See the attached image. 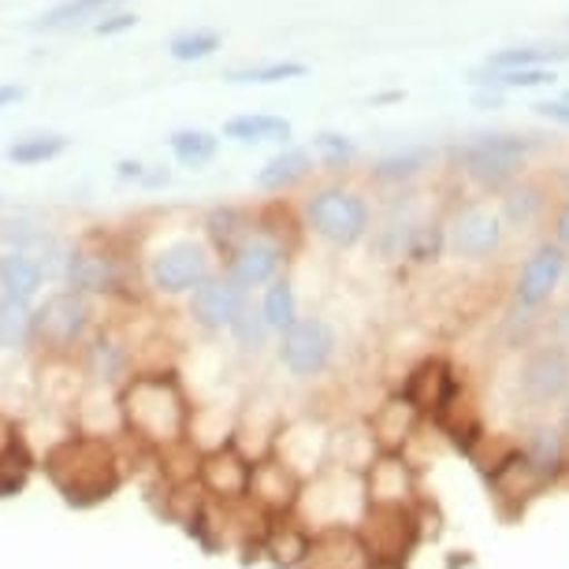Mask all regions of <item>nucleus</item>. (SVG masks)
I'll use <instances>...</instances> for the list:
<instances>
[{
	"label": "nucleus",
	"instance_id": "nucleus-1",
	"mask_svg": "<svg viewBox=\"0 0 569 569\" xmlns=\"http://www.w3.org/2000/svg\"><path fill=\"white\" fill-rule=\"evenodd\" d=\"M49 485L60 491L68 507L90 510L109 502L127 480L123 447L104 436L71 432L60 436L46 455H41Z\"/></svg>",
	"mask_w": 569,
	"mask_h": 569
},
{
	"label": "nucleus",
	"instance_id": "nucleus-2",
	"mask_svg": "<svg viewBox=\"0 0 569 569\" xmlns=\"http://www.w3.org/2000/svg\"><path fill=\"white\" fill-rule=\"evenodd\" d=\"M123 436L146 450H168L190 436V395L179 372H134L116 391Z\"/></svg>",
	"mask_w": 569,
	"mask_h": 569
},
{
	"label": "nucleus",
	"instance_id": "nucleus-3",
	"mask_svg": "<svg viewBox=\"0 0 569 569\" xmlns=\"http://www.w3.org/2000/svg\"><path fill=\"white\" fill-rule=\"evenodd\" d=\"M93 331V309L90 298L71 291H52L46 302L34 306V331L30 347H38L46 358H74L82 342Z\"/></svg>",
	"mask_w": 569,
	"mask_h": 569
},
{
	"label": "nucleus",
	"instance_id": "nucleus-4",
	"mask_svg": "<svg viewBox=\"0 0 569 569\" xmlns=\"http://www.w3.org/2000/svg\"><path fill=\"white\" fill-rule=\"evenodd\" d=\"M421 507H365L361 521L353 525V532L361 536L365 551L372 555L376 566L383 569H402L406 558L413 555V547L421 543Z\"/></svg>",
	"mask_w": 569,
	"mask_h": 569
},
{
	"label": "nucleus",
	"instance_id": "nucleus-5",
	"mask_svg": "<svg viewBox=\"0 0 569 569\" xmlns=\"http://www.w3.org/2000/svg\"><path fill=\"white\" fill-rule=\"evenodd\" d=\"M302 220L331 246H358L369 234V201L347 187H320L306 198Z\"/></svg>",
	"mask_w": 569,
	"mask_h": 569
},
{
	"label": "nucleus",
	"instance_id": "nucleus-6",
	"mask_svg": "<svg viewBox=\"0 0 569 569\" xmlns=\"http://www.w3.org/2000/svg\"><path fill=\"white\" fill-rule=\"evenodd\" d=\"M212 246L201 239H176L160 246L157 253H149L146 261V283L153 295L179 298L190 295L212 276Z\"/></svg>",
	"mask_w": 569,
	"mask_h": 569
},
{
	"label": "nucleus",
	"instance_id": "nucleus-7",
	"mask_svg": "<svg viewBox=\"0 0 569 569\" xmlns=\"http://www.w3.org/2000/svg\"><path fill=\"white\" fill-rule=\"evenodd\" d=\"M529 149V138L521 134H477L466 146H458L455 157L466 168V176L477 179L485 190H502L521 171Z\"/></svg>",
	"mask_w": 569,
	"mask_h": 569
},
{
	"label": "nucleus",
	"instance_id": "nucleus-8",
	"mask_svg": "<svg viewBox=\"0 0 569 569\" xmlns=\"http://www.w3.org/2000/svg\"><path fill=\"white\" fill-rule=\"evenodd\" d=\"M336 331L325 317H298L291 328L279 336L276 358L295 380H317L328 372L331 358H336Z\"/></svg>",
	"mask_w": 569,
	"mask_h": 569
},
{
	"label": "nucleus",
	"instance_id": "nucleus-9",
	"mask_svg": "<svg viewBox=\"0 0 569 569\" xmlns=\"http://www.w3.org/2000/svg\"><path fill=\"white\" fill-rule=\"evenodd\" d=\"M60 283L63 291L82 298H116L127 291L123 257L109 246H71Z\"/></svg>",
	"mask_w": 569,
	"mask_h": 569
},
{
	"label": "nucleus",
	"instance_id": "nucleus-10",
	"mask_svg": "<svg viewBox=\"0 0 569 569\" xmlns=\"http://www.w3.org/2000/svg\"><path fill=\"white\" fill-rule=\"evenodd\" d=\"M518 395L532 410L562 402L569 395V350L558 342H540L518 365Z\"/></svg>",
	"mask_w": 569,
	"mask_h": 569
},
{
	"label": "nucleus",
	"instance_id": "nucleus-11",
	"mask_svg": "<svg viewBox=\"0 0 569 569\" xmlns=\"http://www.w3.org/2000/svg\"><path fill=\"white\" fill-rule=\"evenodd\" d=\"M365 507H421V477L406 455L380 450L361 472Z\"/></svg>",
	"mask_w": 569,
	"mask_h": 569
},
{
	"label": "nucleus",
	"instance_id": "nucleus-12",
	"mask_svg": "<svg viewBox=\"0 0 569 569\" xmlns=\"http://www.w3.org/2000/svg\"><path fill=\"white\" fill-rule=\"evenodd\" d=\"M283 264H287V246L279 239H272V234L253 231V234H246L228 257H223V276L250 295V291H257V287H268L272 279H279Z\"/></svg>",
	"mask_w": 569,
	"mask_h": 569
},
{
	"label": "nucleus",
	"instance_id": "nucleus-13",
	"mask_svg": "<svg viewBox=\"0 0 569 569\" xmlns=\"http://www.w3.org/2000/svg\"><path fill=\"white\" fill-rule=\"evenodd\" d=\"M458 383H461V376L455 372V365L447 358H439V353H432V358L413 365L399 395L413 406L421 421H436V413L450 402V395L458 391Z\"/></svg>",
	"mask_w": 569,
	"mask_h": 569
},
{
	"label": "nucleus",
	"instance_id": "nucleus-14",
	"mask_svg": "<svg viewBox=\"0 0 569 569\" xmlns=\"http://www.w3.org/2000/svg\"><path fill=\"white\" fill-rule=\"evenodd\" d=\"M250 469H253V461L234 443L201 450L198 488L217 502H239L246 499V488H250Z\"/></svg>",
	"mask_w": 569,
	"mask_h": 569
},
{
	"label": "nucleus",
	"instance_id": "nucleus-15",
	"mask_svg": "<svg viewBox=\"0 0 569 569\" xmlns=\"http://www.w3.org/2000/svg\"><path fill=\"white\" fill-rule=\"evenodd\" d=\"M246 302H250V295H246L239 283H231V279L223 276V272H212L206 283L190 291L187 317L194 320L201 331L217 336V331L231 328V320L242 313Z\"/></svg>",
	"mask_w": 569,
	"mask_h": 569
},
{
	"label": "nucleus",
	"instance_id": "nucleus-16",
	"mask_svg": "<svg viewBox=\"0 0 569 569\" xmlns=\"http://www.w3.org/2000/svg\"><path fill=\"white\" fill-rule=\"evenodd\" d=\"M488 488H491V499L499 502L502 518H518L536 496H543V491L551 488V480H543L540 472L525 461L521 450L513 447L510 455L488 472Z\"/></svg>",
	"mask_w": 569,
	"mask_h": 569
},
{
	"label": "nucleus",
	"instance_id": "nucleus-17",
	"mask_svg": "<svg viewBox=\"0 0 569 569\" xmlns=\"http://www.w3.org/2000/svg\"><path fill=\"white\" fill-rule=\"evenodd\" d=\"M298 496H302V480H298L283 461L272 455L253 461L246 499H250L257 510L268 513V518H283V513H295Z\"/></svg>",
	"mask_w": 569,
	"mask_h": 569
},
{
	"label": "nucleus",
	"instance_id": "nucleus-18",
	"mask_svg": "<svg viewBox=\"0 0 569 569\" xmlns=\"http://www.w3.org/2000/svg\"><path fill=\"white\" fill-rule=\"evenodd\" d=\"M298 569H376V562L350 525H331V529L309 532L306 558Z\"/></svg>",
	"mask_w": 569,
	"mask_h": 569
},
{
	"label": "nucleus",
	"instance_id": "nucleus-19",
	"mask_svg": "<svg viewBox=\"0 0 569 569\" xmlns=\"http://www.w3.org/2000/svg\"><path fill=\"white\" fill-rule=\"evenodd\" d=\"M566 250L555 242L536 246V253L521 264V276L513 283V302L521 309H540L551 302V295L558 291V283L566 279Z\"/></svg>",
	"mask_w": 569,
	"mask_h": 569
},
{
	"label": "nucleus",
	"instance_id": "nucleus-20",
	"mask_svg": "<svg viewBox=\"0 0 569 569\" xmlns=\"http://www.w3.org/2000/svg\"><path fill=\"white\" fill-rule=\"evenodd\" d=\"M79 369L98 388H120L131 376V342H123L112 328L90 331L79 350Z\"/></svg>",
	"mask_w": 569,
	"mask_h": 569
},
{
	"label": "nucleus",
	"instance_id": "nucleus-21",
	"mask_svg": "<svg viewBox=\"0 0 569 569\" xmlns=\"http://www.w3.org/2000/svg\"><path fill=\"white\" fill-rule=\"evenodd\" d=\"M447 242L450 250L458 257H469V261H485L499 250L502 242V217L491 212L485 206H469L461 209L455 220H450V231H447Z\"/></svg>",
	"mask_w": 569,
	"mask_h": 569
},
{
	"label": "nucleus",
	"instance_id": "nucleus-22",
	"mask_svg": "<svg viewBox=\"0 0 569 569\" xmlns=\"http://www.w3.org/2000/svg\"><path fill=\"white\" fill-rule=\"evenodd\" d=\"M421 425L425 421L417 417V410L402 399V395H391V399H383L369 413V421H365L376 450H391V455H402L406 443H410V439L417 436V428H421Z\"/></svg>",
	"mask_w": 569,
	"mask_h": 569
},
{
	"label": "nucleus",
	"instance_id": "nucleus-23",
	"mask_svg": "<svg viewBox=\"0 0 569 569\" xmlns=\"http://www.w3.org/2000/svg\"><path fill=\"white\" fill-rule=\"evenodd\" d=\"M309 176H313V153L298 146H287L264 160L253 182L264 194H287V190H295L298 182H306Z\"/></svg>",
	"mask_w": 569,
	"mask_h": 569
},
{
	"label": "nucleus",
	"instance_id": "nucleus-24",
	"mask_svg": "<svg viewBox=\"0 0 569 569\" xmlns=\"http://www.w3.org/2000/svg\"><path fill=\"white\" fill-rule=\"evenodd\" d=\"M41 287H46V272H41L34 253L30 250H4L0 253V295L34 306Z\"/></svg>",
	"mask_w": 569,
	"mask_h": 569
},
{
	"label": "nucleus",
	"instance_id": "nucleus-25",
	"mask_svg": "<svg viewBox=\"0 0 569 569\" xmlns=\"http://www.w3.org/2000/svg\"><path fill=\"white\" fill-rule=\"evenodd\" d=\"M306 547H309V529L295 513H283V518H272L264 529V540H261V555H268L279 569H298L306 558Z\"/></svg>",
	"mask_w": 569,
	"mask_h": 569
},
{
	"label": "nucleus",
	"instance_id": "nucleus-26",
	"mask_svg": "<svg viewBox=\"0 0 569 569\" xmlns=\"http://www.w3.org/2000/svg\"><path fill=\"white\" fill-rule=\"evenodd\" d=\"M518 450L543 480H551V485L566 472V439L555 425H536L532 432L525 436V443H518Z\"/></svg>",
	"mask_w": 569,
	"mask_h": 569
},
{
	"label": "nucleus",
	"instance_id": "nucleus-27",
	"mask_svg": "<svg viewBox=\"0 0 569 569\" xmlns=\"http://www.w3.org/2000/svg\"><path fill=\"white\" fill-rule=\"evenodd\" d=\"M206 239L212 246V253L228 257L234 246H239L246 234H253V217L239 206H217L206 212Z\"/></svg>",
	"mask_w": 569,
	"mask_h": 569
},
{
	"label": "nucleus",
	"instance_id": "nucleus-28",
	"mask_svg": "<svg viewBox=\"0 0 569 569\" xmlns=\"http://www.w3.org/2000/svg\"><path fill=\"white\" fill-rule=\"evenodd\" d=\"M239 146H261V142H291V123L283 116H268V112H246L223 123V134Z\"/></svg>",
	"mask_w": 569,
	"mask_h": 569
},
{
	"label": "nucleus",
	"instance_id": "nucleus-29",
	"mask_svg": "<svg viewBox=\"0 0 569 569\" xmlns=\"http://www.w3.org/2000/svg\"><path fill=\"white\" fill-rule=\"evenodd\" d=\"M257 309H261V317H264V325L272 336H283L287 328L295 325L298 317V295H295V283L287 276H279L272 279V283L264 287V295H261V302H257Z\"/></svg>",
	"mask_w": 569,
	"mask_h": 569
},
{
	"label": "nucleus",
	"instance_id": "nucleus-30",
	"mask_svg": "<svg viewBox=\"0 0 569 569\" xmlns=\"http://www.w3.org/2000/svg\"><path fill=\"white\" fill-rule=\"evenodd\" d=\"M168 149L182 168H206L220 153V134L201 131V127H182V131L168 134Z\"/></svg>",
	"mask_w": 569,
	"mask_h": 569
},
{
	"label": "nucleus",
	"instance_id": "nucleus-31",
	"mask_svg": "<svg viewBox=\"0 0 569 569\" xmlns=\"http://www.w3.org/2000/svg\"><path fill=\"white\" fill-rule=\"evenodd\" d=\"M68 146H71L68 134L41 131V134L16 138V142L4 149V157L19 168H34V164H49V160H57L60 153H68Z\"/></svg>",
	"mask_w": 569,
	"mask_h": 569
},
{
	"label": "nucleus",
	"instance_id": "nucleus-32",
	"mask_svg": "<svg viewBox=\"0 0 569 569\" xmlns=\"http://www.w3.org/2000/svg\"><path fill=\"white\" fill-rule=\"evenodd\" d=\"M116 4H123V0H63V4H57L52 12L38 19L34 30H68L79 23H98Z\"/></svg>",
	"mask_w": 569,
	"mask_h": 569
},
{
	"label": "nucleus",
	"instance_id": "nucleus-33",
	"mask_svg": "<svg viewBox=\"0 0 569 569\" xmlns=\"http://www.w3.org/2000/svg\"><path fill=\"white\" fill-rule=\"evenodd\" d=\"M34 331V306L0 295V350H27Z\"/></svg>",
	"mask_w": 569,
	"mask_h": 569
},
{
	"label": "nucleus",
	"instance_id": "nucleus-34",
	"mask_svg": "<svg viewBox=\"0 0 569 569\" xmlns=\"http://www.w3.org/2000/svg\"><path fill=\"white\" fill-rule=\"evenodd\" d=\"M306 63L298 60H268V63H246V68H231L223 79L234 86H268V82H291V79H306Z\"/></svg>",
	"mask_w": 569,
	"mask_h": 569
},
{
	"label": "nucleus",
	"instance_id": "nucleus-35",
	"mask_svg": "<svg viewBox=\"0 0 569 569\" xmlns=\"http://www.w3.org/2000/svg\"><path fill=\"white\" fill-rule=\"evenodd\" d=\"M231 339H234V347H239L242 353H261L268 347V339H272V331H268L264 325V317H261V309H257L253 302H246L242 306V313L231 320Z\"/></svg>",
	"mask_w": 569,
	"mask_h": 569
},
{
	"label": "nucleus",
	"instance_id": "nucleus-36",
	"mask_svg": "<svg viewBox=\"0 0 569 569\" xmlns=\"http://www.w3.org/2000/svg\"><path fill=\"white\" fill-rule=\"evenodd\" d=\"M555 60H569V46H555V49H502L488 60V68L496 71H518V68H547Z\"/></svg>",
	"mask_w": 569,
	"mask_h": 569
},
{
	"label": "nucleus",
	"instance_id": "nucleus-37",
	"mask_svg": "<svg viewBox=\"0 0 569 569\" xmlns=\"http://www.w3.org/2000/svg\"><path fill=\"white\" fill-rule=\"evenodd\" d=\"M217 49H220V34H217V30H182V34H176V38L168 41L171 60H179V63L206 60Z\"/></svg>",
	"mask_w": 569,
	"mask_h": 569
},
{
	"label": "nucleus",
	"instance_id": "nucleus-38",
	"mask_svg": "<svg viewBox=\"0 0 569 569\" xmlns=\"http://www.w3.org/2000/svg\"><path fill=\"white\" fill-rule=\"evenodd\" d=\"M313 149H317L320 164L331 171H342L353 157H358V146H353L347 134H336V131H320L313 138Z\"/></svg>",
	"mask_w": 569,
	"mask_h": 569
},
{
	"label": "nucleus",
	"instance_id": "nucleus-39",
	"mask_svg": "<svg viewBox=\"0 0 569 569\" xmlns=\"http://www.w3.org/2000/svg\"><path fill=\"white\" fill-rule=\"evenodd\" d=\"M540 209H543V194L536 187L510 190V198H507V220L510 223L525 228V223H532L536 217H540Z\"/></svg>",
	"mask_w": 569,
	"mask_h": 569
},
{
	"label": "nucleus",
	"instance_id": "nucleus-40",
	"mask_svg": "<svg viewBox=\"0 0 569 569\" xmlns=\"http://www.w3.org/2000/svg\"><path fill=\"white\" fill-rule=\"evenodd\" d=\"M443 242H447V234L443 228H413L410 231V239H406V257H413V261H436L439 250H443Z\"/></svg>",
	"mask_w": 569,
	"mask_h": 569
},
{
	"label": "nucleus",
	"instance_id": "nucleus-41",
	"mask_svg": "<svg viewBox=\"0 0 569 569\" xmlns=\"http://www.w3.org/2000/svg\"><path fill=\"white\" fill-rule=\"evenodd\" d=\"M425 164H428V153L383 157L380 164H376V179H383V182H402V179H413Z\"/></svg>",
	"mask_w": 569,
	"mask_h": 569
},
{
	"label": "nucleus",
	"instance_id": "nucleus-42",
	"mask_svg": "<svg viewBox=\"0 0 569 569\" xmlns=\"http://www.w3.org/2000/svg\"><path fill=\"white\" fill-rule=\"evenodd\" d=\"M27 455V439L19 432L16 417H8L0 410V461H12V458H23Z\"/></svg>",
	"mask_w": 569,
	"mask_h": 569
},
{
	"label": "nucleus",
	"instance_id": "nucleus-43",
	"mask_svg": "<svg viewBox=\"0 0 569 569\" xmlns=\"http://www.w3.org/2000/svg\"><path fill=\"white\" fill-rule=\"evenodd\" d=\"M138 27V16L134 12H123V8H109L98 23H93V34L101 38H112V34H123V30H134Z\"/></svg>",
	"mask_w": 569,
	"mask_h": 569
},
{
	"label": "nucleus",
	"instance_id": "nucleus-44",
	"mask_svg": "<svg viewBox=\"0 0 569 569\" xmlns=\"http://www.w3.org/2000/svg\"><path fill=\"white\" fill-rule=\"evenodd\" d=\"M532 109L536 116H543V120L569 127V101H540V104H532Z\"/></svg>",
	"mask_w": 569,
	"mask_h": 569
},
{
	"label": "nucleus",
	"instance_id": "nucleus-45",
	"mask_svg": "<svg viewBox=\"0 0 569 569\" xmlns=\"http://www.w3.org/2000/svg\"><path fill=\"white\" fill-rule=\"evenodd\" d=\"M146 168H149V164H142V160H138V157H123V160H116V176H120L123 182H142Z\"/></svg>",
	"mask_w": 569,
	"mask_h": 569
},
{
	"label": "nucleus",
	"instance_id": "nucleus-46",
	"mask_svg": "<svg viewBox=\"0 0 569 569\" xmlns=\"http://www.w3.org/2000/svg\"><path fill=\"white\" fill-rule=\"evenodd\" d=\"M23 98H27V86H19V82L0 86V109H12V104H19Z\"/></svg>",
	"mask_w": 569,
	"mask_h": 569
},
{
	"label": "nucleus",
	"instance_id": "nucleus-47",
	"mask_svg": "<svg viewBox=\"0 0 569 569\" xmlns=\"http://www.w3.org/2000/svg\"><path fill=\"white\" fill-rule=\"evenodd\" d=\"M171 182V171L164 164H157V168H146V176H142V187L146 190H157V187H168Z\"/></svg>",
	"mask_w": 569,
	"mask_h": 569
},
{
	"label": "nucleus",
	"instance_id": "nucleus-48",
	"mask_svg": "<svg viewBox=\"0 0 569 569\" xmlns=\"http://www.w3.org/2000/svg\"><path fill=\"white\" fill-rule=\"evenodd\" d=\"M472 104H477V109H499V104H502V90H485V86H477V93H472Z\"/></svg>",
	"mask_w": 569,
	"mask_h": 569
},
{
	"label": "nucleus",
	"instance_id": "nucleus-49",
	"mask_svg": "<svg viewBox=\"0 0 569 569\" xmlns=\"http://www.w3.org/2000/svg\"><path fill=\"white\" fill-rule=\"evenodd\" d=\"M555 246L569 250V201H566L562 212H558V220H555Z\"/></svg>",
	"mask_w": 569,
	"mask_h": 569
},
{
	"label": "nucleus",
	"instance_id": "nucleus-50",
	"mask_svg": "<svg viewBox=\"0 0 569 569\" xmlns=\"http://www.w3.org/2000/svg\"><path fill=\"white\" fill-rule=\"evenodd\" d=\"M555 336H558V347H566V350H569V306L558 309V317H555Z\"/></svg>",
	"mask_w": 569,
	"mask_h": 569
},
{
	"label": "nucleus",
	"instance_id": "nucleus-51",
	"mask_svg": "<svg viewBox=\"0 0 569 569\" xmlns=\"http://www.w3.org/2000/svg\"><path fill=\"white\" fill-rule=\"evenodd\" d=\"M558 432H562V439L569 443V395L562 399V417H558Z\"/></svg>",
	"mask_w": 569,
	"mask_h": 569
},
{
	"label": "nucleus",
	"instance_id": "nucleus-52",
	"mask_svg": "<svg viewBox=\"0 0 569 569\" xmlns=\"http://www.w3.org/2000/svg\"><path fill=\"white\" fill-rule=\"evenodd\" d=\"M391 101H402V90H388V93H376L372 104H391Z\"/></svg>",
	"mask_w": 569,
	"mask_h": 569
},
{
	"label": "nucleus",
	"instance_id": "nucleus-53",
	"mask_svg": "<svg viewBox=\"0 0 569 569\" xmlns=\"http://www.w3.org/2000/svg\"><path fill=\"white\" fill-rule=\"evenodd\" d=\"M566 283H569V261H566Z\"/></svg>",
	"mask_w": 569,
	"mask_h": 569
}]
</instances>
